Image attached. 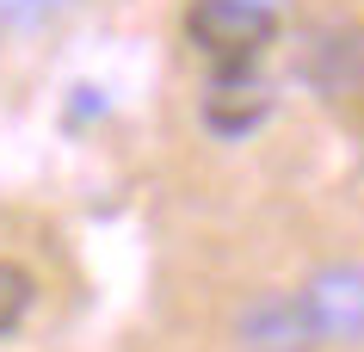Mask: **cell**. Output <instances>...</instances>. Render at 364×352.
Masks as SVG:
<instances>
[{
    "label": "cell",
    "instance_id": "cell-1",
    "mask_svg": "<svg viewBox=\"0 0 364 352\" xmlns=\"http://www.w3.org/2000/svg\"><path fill=\"white\" fill-rule=\"evenodd\" d=\"M186 38L223 75H235V68H253L259 50L278 38V13L259 6V0H192L186 6Z\"/></svg>",
    "mask_w": 364,
    "mask_h": 352
},
{
    "label": "cell",
    "instance_id": "cell-2",
    "mask_svg": "<svg viewBox=\"0 0 364 352\" xmlns=\"http://www.w3.org/2000/svg\"><path fill=\"white\" fill-rule=\"evenodd\" d=\"M296 303L315 340H364V266H321Z\"/></svg>",
    "mask_w": 364,
    "mask_h": 352
},
{
    "label": "cell",
    "instance_id": "cell-3",
    "mask_svg": "<svg viewBox=\"0 0 364 352\" xmlns=\"http://www.w3.org/2000/svg\"><path fill=\"white\" fill-rule=\"evenodd\" d=\"M272 112V93L247 68H235V75H216L210 93H204V124H210L216 137H247L253 124H266Z\"/></svg>",
    "mask_w": 364,
    "mask_h": 352
},
{
    "label": "cell",
    "instance_id": "cell-4",
    "mask_svg": "<svg viewBox=\"0 0 364 352\" xmlns=\"http://www.w3.org/2000/svg\"><path fill=\"white\" fill-rule=\"evenodd\" d=\"M241 340H247L253 352H296L303 340H315L309 334V315L296 297H266V303H253L247 315H241Z\"/></svg>",
    "mask_w": 364,
    "mask_h": 352
},
{
    "label": "cell",
    "instance_id": "cell-5",
    "mask_svg": "<svg viewBox=\"0 0 364 352\" xmlns=\"http://www.w3.org/2000/svg\"><path fill=\"white\" fill-rule=\"evenodd\" d=\"M31 297H38V291H31V272L13 266V260H0V340L31 315Z\"/></svg>",
    "mask_w": 364,
    "mask_h": 352
},
{
    "label": "cell",
    "instance_id": "cell-6",
    "mask_svg": "<svg viewBox=\"0 0 364 352\" xmlns=\"http://www.w3.org/2000/svg\"><path fill=\"white\" fill-rule=\"evenodd\" d=\"M68 6V0H0V25H13V31H31V25H50Z\"/></svg>",
    "mask_w": 364,
    "mask_h": 352
},
{
    "label": "cell",
    "instance_id": "cell-7",
    "mask_svg": "<svg viewBox=\"0 0 364 352\" xmlns=\"http://www.w3.org/2000/svg\"><path fill=\"white\" fill-rule=\"evenodd\" d=\"M259 6H272V0H259Z\"/></svg>",
    "mask_w": 364,
    "mask_h": 352
}]
</instances>
